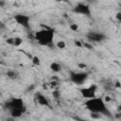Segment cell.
Masks as SVG:
<instances>
[{
    "label": "cell",
    "mask_w": 121,
    "mask_h": 121,
    "mask_svg": "<svg viewBox=\"0 0 121 121\" xmlns=\"http://www.w3.org/2000/svg\"><path fill=\"white\" fill-rule=\"evenodd\" d=\"M78 68H80V69H84V68L87 67V65H86L85 63H78Z\"/></svg>",
    "instance_id": "cell-17"
},
{
    "label": "cell",
    "mask_w": 121,
    "mask_h": 121,
    "mask_svg": "<svg viewBox=\"0 0 121 121\" xmlns=\"http://www.w3.org/2000/svg\"><path fill=\"white\" fill-rule=\"evenodd\" d=\"M103 99H104V101H105V102L107 103V102H109V101L111 100V97H110V96H105V97H104Z\"/></svg>",
    "instance_id": "cell-24"
},
{
    "label": "cell",
    "mask_w": 121,
    "mask_h": 121,
    "mask_svg": "<svg viewBox=\"0 0 121 121\" xmlns=\"http://www.w3.org/2000/svg\"><path fill=\"white\" fill-rule=\"evenodd\" d=\"M88 73L87 72H70V80L77 84V85H81L83 84L86 79L88 78Z\"/></svg>",
    "instance_id": "cell-4"
},
{
    "label": "cell",
    "mask_w": 121,
    "mask_h": 121,
    "mask_svg": "<svg viewBox=\"0 0 121 121\" xmlns=\"http://www.w3.org/2000/svg\"><path fill=\"white\" fill-rule=\"evenodd\" d=\"M115 86H116V87H118V88L120 87V84H119V81H116V83H115Z\"/></svg>",
    "instance_id": "cell-27"
},
{
    "label": "cell",
    "mask_w": 121,
    "mask_h": 121,
    "mask_svg": "<svg viewBox=\"0 0 121 121\" xmlns=\"http://www.w3.org/2000/svg\"><path fill=\"white\" fill-rule=\"evenodd\" d=\"M96 91H97V85L95 84V83H92V84L89 85L88 87H84V88H81V89L79 90L81 95H82L84 98H86V99L95 97Z\"/></svg>",
    "instance_id": "cell-5"
},
{
    "label": "cell",
    "mask_w": 121,
    "mask_h": 121,
    "mask_svg": "<svg viewBox=\"0 0 121 121\" xmlns=\"http://www.w3.org/2000/svg\"><path fill=\"white\" fill-rule=\"evenodd\" d=\"M32 63H33L34 65H40V64H41V60H40V58L37 57V56H34V57L32 58Z\"/></svg>",
    "instance_id": "cell-14"
},
{
    "label": "cell",
    "mask_w": 121,
    "mask_h": 121,
    "mask_svg": "<svg viewBox=\"0 0 121 121\" xmlns=\"http://www.w3.org/2000/svg\"><path fill=\"white\" fill-rule=\"evenodd\" d=\"M50 69H51L53 72L59 73V72L60 71V69H61V66H60V63H58V62L54 61V62H52V63L50 64Z\"/></svg>",
    "instance_id": "cell-11"
},
{
    "label": "cell",
    "mask_w": 121,
    "mask_h": 121,
    "mask_svg": "<svg viewBox=\"0 0 121 121\" xmlns=\"http://www.w3.org/2000/svg\"><path fill=\"white\" fill-rule=\"evenodd\" d=\"M7 43L9 44H11V45H14V46H19V45L22 44L23 39L20 38V37H11V38H9L7 40Z\"/></svg>",
    "instance_id": "cell-10"
},
{
    "label": "cell",
    "mask_w": 121,
    "mask_h": 121,
    "mask_svg": "<svg viewBox=\"0 0 121 121\" xmlns=\"http://www.w3.org/2000/svg\"><path fill=\"white\" fill-rule=\"evenodd\" d=\"M56 46L59 48V49H63L66 47V43L64 41H59L57 43H56Z\"/></svg>",
    "instance_id": "cell-13"
},
{
    "label": "cell",
    "mask_w": 121,
    "mask_h": 121,
    "mask_svg": "<svg viewBox=\"0 0 121 121\" xmlns=\"http://www.w3.org/2000/svg\"><path fill=\"white\" fill-rule=\"evenodd\" d=\"M54 35H55V32L52 28L44 26L43 29H40L37 32H35L34 39L41 45L51 46L54 43Z\"/></svg>",
    "instance_id": "cell-2"
},
{
    "label": "cell",
    "mask_w": 121,
    "mask_h": 121,
    "mask_svg": "<svg viewBox=\"0 0 121 121\" xmlns=\"http://www.w3.org/2000/svg\"><path fill=\"white\" fill-rule=\"evenodd\" d=\"M82 45H83V46H85V47H87V48H90V49H92V48H93V46H92L91 44H89V43H83Z\"/></svg>",
    "instance_id": "cell-20"
},
{
    "label": "cell",
    "mask_w": 121,
    "mask_h": 121,
    "mask_svg": "<svg viewBox=\"0 0 121 121\" xmlns=\"http://www.w3.org/2000/svg\"><path fill=\"white\" fill-rule=\"evenodd\" d=\"M86 38L90 42L100 43V42L106 40V35L101 32H97V31H89L86 34Z\"/></svg>",
    "instance_id": "cell-8"
},
{
    "label": "cell",
    "mask_w": 121,
    "mask_h": 121,
    "mask_svg": "<svg viewBox=\"0 0 121 121\" xmlns=\"http://www.w3.org/2000/svg\"><path fill=\"white\" fill-rule=\"evenodd\" d=\"M6 5V2L4 0H0V8H3Z\"/></svg>",
    "instance_id": "cell-21"
},
{
    "label": "cell",
    "mask_w": 121,
    "mask_h": 121,
    "mask_svg": "<svg viewBox=\"0 0 121 121\" xmlns=\"http://www.w3.org/2000/svg\"><path fill=\"white\" fill-rule=\"evenodd\" d=\"M52 95L56 98V99H58L60 96V93L58 91V90H55V91H53V93H52Z\"/></svg>",
    "instance_id": "cell-15"
},
{
    "label": "cell",
    "mask_w": 121,
    "mask_h": 121,
    "mask_svg": "<svg viewBox=\"0 0 121 121\" xmlns=\"http://www.w3.org/2000/svg\"><path fill=\"white\" fill-rule=\"evenodd\" d=\"M73 12L85 15V16H90L91 15V8L88 4L84 3H78L74 8H73Z\"/></svg>",
    "instance_id": "cell-7"
},
{
    "label": "cell",
    "mask_w": 121,
    "mask_h": 121,
    "mask_svg": "<svg viewBox=\"0 0 121 121\" xmlns=\"http://www.w3.org/2000/svg\"><path fill=\"white\" fill-rule=\"evenodd\" d=\"M86 2L88 4H95V3H96V0H86Z\"/></svg>",
    "instance_id": "cell-22"
},
{
    "label": "cell",
    "mask_w": 121,
    "mask_h": 121,
    "mask_svg": "<svg viewBox=\"0 0 121 121\" xmlns=\"http://www.w3.org/2000/svg\"><path fill=\"white\" fill-rule=\"evenodd\" d=\"M35 100L37 101V103L39 105L45 106V107H49L50 106V103H49V100L47 99V97H45L41 93H36L35 94Z\"/></svg>",
    "instance_id": "cell-9"
},
{
    "label": "cell",
    "mask_w": 121,
    "mask_h": 121,
    "mask_svg": "<svg viewBox=\"0 0 121 121\" xmlns=\"http://www.w3.org/2000/svg\"><path fill=\"white\" fill-rule=\"evenodd\" d=\"M116 18L118 19V21H120V20H121V13H120V12H118V13L116 14Z\"/></svg>",
    "instance_id": "cell-25"
},
{
    "label": "cell",
    "mask_w": 121,
    "mask_h": 121,
    "mask_svg": "<svg viewBox=\"0 0 121 121\" xmlns=\"http://www.w3.org/2000/svg\"><path fill=\"white\" fill-rule=\"evenodd\" d=\"M84 106L91 112L111 116V112L108 109V107L106 106V102L104 101V99L102 97L95 96L92 98H88L84 102Z\"/></svg>",
    "instance_id": "cell-1"
},
{
    "label": "cell",
    "mask_w": 121,
    "mask_h": 121,
    "mask_svg": "<svg viewBox=\"0 0 121 121\" xmlns=\"http://www.w3.org/2000/svg\"><path fill=\"white\" fill-rule=\"evenodd\" d=\"M70 29L73 30V31H78V26L77 24H71V25H70Z\"/></svg>",
    "instance_id": "cell-16"
},
{
    "label": "cell",
    "mask_w": 121,
    "mask_h": 121,
    "mask_svg": "<svg viewBox=\"0 0 121 121\" xmlns=\"http://www.w3.org/2000/svg\"><path fill=\"white\" fill-rule=\"evenodd\" d=\"M50 84H51V86H55V85H57V82L56 81H51Z\"/></svg>",
    "instance_id": "cell-26"
},
{
    "label": "cell",
    "mask_w": 121,
    "mask_h": 121,
    "mask_svg": "<svg viewBox=\"0 0 121 121\" xmlns=\"http://www.w3.org/2000/svg\"><path fill=\"white\" fill-rule=\"evenodd\" d=\"M34 87H35L34 85H31V86H29V87L26 89V91H27V92H30V91H32V90L34 89Z\"/></svg>",
    "instance_id": "cell-23"
},
{
    "label": "cell",
    "mask_w": 121,
    "mask_h": 121,
    "mask_svg": "<svg viewBox=\"0 0 121 121\" xmlns=\"http://www.w3.org/2000/svg\"><path fill=\"white\" fill-rule=\"evenodd\" d=\"M55 1H57V2H67L68 0H55Z\"/></svg>",
    "instance_id": "cell-28"
},
{
    "label": "cell",
    "mask_w": 121,
    "mask_h": 121,
    "mask_svg": "<svg viewBox=\"0 0 121 121\" xmlns=\"http://www.w3.org/2000/svg\"><path fill=\"white\" fill-rule=\"evenodd\" d=\"M14 20L18 25L22 26L23 27L26 29L30 28V16L29 15H26L24 13H18L14 15Z\"/></svg>",
    "instance_id": "cell-6"
},
{
    "label": "cell",
    "mask_w": 121,
    "mask_h": 121,
    "mask_svg": "<svg viewBox=\"0 0 121 121\" xmlns=\"http://www.w3.org/2000/svg\"><path fill=\"white\" fill-rule=\"evenodd\" d=\"M6 28V26H5V24L4 23H2V22H0V30H2V29H5Z\"/></svg>",
    "instance_id": "cell-19"
},
{
    "label": "cell",
    "mask_w": 121,
    "mask_h": 121,
    "mask_svg": "<svg viewBox=\"0 0 121 121\" xmlns=\"http://www.w3.org/2000/svg\"><path fill=\"white\" fill-rule=\"evenodd\" d=\"M75 44H76L78 47L82 46V43H81V42H79V41H75Z\"/></svg>",
    "instance_id": "cell-18"
},
{
    "label": "cell",
    "mask_w": 121,
    "mask_h": 121,
    "mask_svg": "<svg viewBox=\"0 0 121 121\" xmlns=\"http://www.w3.org/2000/svg\"><path fill=\"white\" fill-rule=\"evenodd\" d=\"M7 76L10 79H15V78H18V73L16 71H14V70H9L7 72Z\"/></svg>",
    "instance_id": "cell-12"
},
{
    "label": "cell",
    "mask_w": 121,
    "mask_h": 121,
    "mask_svg": "<svg viewBox=\"0 0 121 121\" xmlns=\"http://www.w3.org/2000/svg\"><path fill=\"white\" fill-rule=\"evenodd\" d=\"M4 107L8 111H10V110H19V111H22L24 113L26 112V107L25 106V102L20 97H13V98H11L10 100L7 101L4 104Z\"/></svg>",
    "instance_id": "cell-3"
}]
</instances>
